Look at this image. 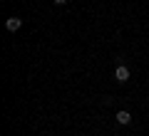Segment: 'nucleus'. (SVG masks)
Instances as JSON below:
<instances>
[{
  "mask_svg": "<svg viewBox=\"0 0 149 136\" xmlns=\"http://www.w3.org/2000/svg\"><path fill=\"white\" fill-rule=\"evenodd\" d=\"M65 3H67V0H55V5H65Z\"/></svg>",
  "mask_w": 149,
  "mask_h": 136,
  "instance_id": "4",
  "label": "nucleus"
},
{
  "mask_svg": "<svg viewBox=\"0 0 149 136\" xmlns=\"http://www.w3.org/2000/svg\"><path fill=\"white\" fill-rule=\"evenodd\" d=\"M114 119H117V124H122V126H127L129 121H132V114H129V111H117V114H114Z\"/></svg>",
  "mask_w": 149,
  "mask_h": 136,
  "instance_id": "3",
  "label": "nucleus"
},
{
  "mask_svg": "<svg viewBox=\"0 0 149 136\" xmlns=\"http://www.w3.org/2000/svg\"><path fill=\"white\" fill-rule=\"evenodd\" d=\"M20 27H22L20 17H8V20H5V30L8 32H15V30H20Z\"/></svg>",
  "mask_w": 149,
  "mask_h": 136,
  "instance_id": "2",
  "label": "nucleus"
},
{
  "mask_svg": "<svg viewBox=\"0 0 149 136\" xmlns=\"http://www.w3.org/2000/svg\"><path fill=\"white\" fill-rule=\"evenodd\" d=\"M114 79H117L119 84H124V82H127V79H129V69L124 67V64H119V67L114 69Z\"/></svg>",
  "mask_w": 149,
  "mask_h": 136,
  "instance_id": "1",
  "label": "nucleus"
}]
</instances>
